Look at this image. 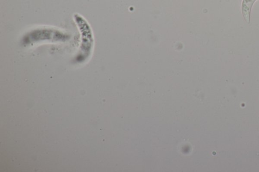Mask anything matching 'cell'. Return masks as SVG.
Listing matches in <instances>:
<instances>
[{"instance_id": "obj_1", "label": "cell", "mask_w": 259, "mask_h": 172, "mask_svg": "<svg viewBox=\"0 0 259 172\" xmlns=\"http://www.w3.org/2000/svg\"><path fill=\"white\" fill-rule=\"evenodd\" d=\"M74 19L80 35V44L76 59L84 60L90 56L94 48V35L90 24L82 16L76 14L74 15Z\"/></svg>"}, {"instance_id": "obj_2", "label": "cell", "mask_w": 259, "mask_h": 172, "mask_svg": "<svg viewBox=\"0 0 259 172\" xmlns=\"http://www.w3.org/2000/svg\"><path fill=\"white\" fill-rule=\"evenodd\" d=\"M68 34L58 29L40 27L32 30L23 37L22 42L25 44L42 42H64L69 39Z\"/></svg>"}, {"instance_id": "obj_3", "label": "cell", "mask_w": 259, "mask_h": 172, "mask_svg": "<svg viewBox=\"0 0 259 172\" xmlns=\"http://www.w3.org/2000/svg\"><path fill=\"white\" fill-rule=\"evenodd\" d=\"M256 0H242L241 12L245 21L249 23L250 20V13L252 7Z\"/></svg>"}]
</instances>
